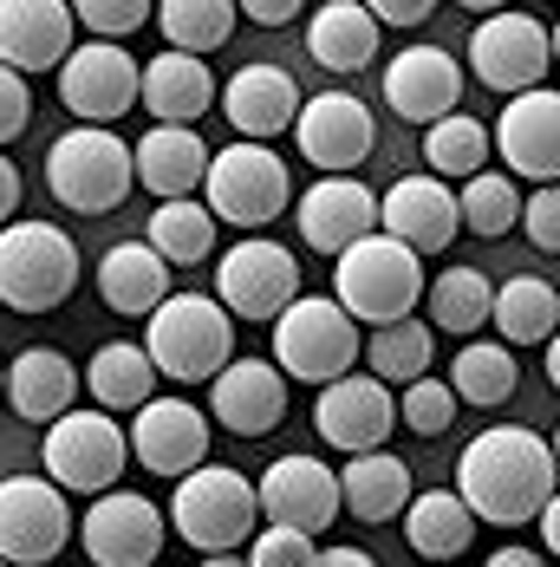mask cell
<instances>
[{"label": "cell", "instance_id": "obj_1", "mask_svg": "<svg viewBox=\"0 0 560 567\" xmlns=\"http://www.w3.org/2000/svg\"><path fill=\"white\" fill-rule=\"evenodd\" d=\"M456 503L469 522L521 528L554 503V444L535 424H496L476 431L456 456Z\"/></svg>", "mask_w": 560, "mask_h": 567}, {"label": "cell", "instance_id": "obj_2", "mask_svg": "<svg viewBox=\"0 0 560 567\" xmlns=\"http://www.w3.org/2000/svg\"><path fill=\"white\" fill-rule=\"evenodd\" d=\"M424 300V261L411 248H397L392 235H365L339 255L333 268V307L352 320V327H392V320H411Z\"/></svg>", "mask_w": 560, "mask_h": 567}, {"label": "cell", "instance_id": "obj_3", "mask_svg": "<svg viewBox=\"0 0 560 567\" xmlns=\"http://www.w3.org/2000/svg\"><path fill=\"white\" fill-rule=\"evenodd\" d=\"M144 359L157 379H216L235 359V320L209 293H169L157 313H144Z\"/></svg>", "mask_w": 560, "mask_h": 567}, {"label": "cell", "instance_id": "obj_4", "mask_svg": "<svg viewBox=\"0 0 560 567\" xmlns=\"http://www.w3.org/2000/svg\"><path fill=\"white\" fill-rule=\"evenodd\" d=\"M189 548L203 555H235L255 528H261V509H255V483L228 463H203L189 476H176L169 489V522Z\"/></svg>", "mask_w": 560, "mask_h": 567}, {"label": "cell", "instance_id": "obj_5", "mask_svg": "<svg viewBox=\"0 0 560 567\" xmlns=\"http://www.w3.org/2000/svg\"><path fill=\"white\" fill-rule=\"evenodd\" d=\"M46 189L72 216H105L117 209L137 183H131V144L98 124H72L46 144Z\"/></svg>", "mask_w": 560, "mask_h": 567}, {"label": "cell", "instance_id": "obj_6", "mask_svg": "<svg viewBox=\"0 0 560 567\" xmlns=\"http://www.w3.org/2000/svg\"><path fill=\"white\" fill-rule=\"evenodd\" d=\"M79 241L59 223H7L0 228V307L53 313L79 287Z\"/></svg>", "mask_w": 560, "mask_h": 567}, {"label": "cell", "instance_id": "obj_7", "mask_svg": "<svg viewBox=\"0 0 560 567\" xmlns=\"http://www.w3.org/2000/svg\"><path fill=\"white\" fill-rule=\"evenodd\" d=\"M287 203H293V176H287L274 144H228V151H209L203 209H209L216 223L261 235L268 223H280Z\"/></svg>", "mask_w": 560, "mask_h": 567}, {"label": "cell", "instance_id": "obj_8", "mask_svg": "<svg viewBox=\"0 0 560 567\" xmlns=\"http://www.w3.org/2000/svg\"><path fill=\"white\" fill-rule=\"evenodd\" d=\"M365 333L339 313L326 293H300L287 313L274 320V365L280 379H307V385H333L359 365Z\"/></svg>", "mask_w": 560, "mask_h": 567}, {"label": "cell", "instance_id": "obj_9", "mask_svg": "<svg viewBox=\"0 0 560 567\" xmlns=\"http://www.w3.org/2000/svg\"><path fill=\"white\" fill-rule=\"evenodd\" d=\"M40 463H46V483L59 496H105L112 483H124L131 451H124L117 417H105V411H65L40 437Z\"/></svg>", "mask_w": 560, "mask_h": 567}, {"label": "cell", "instance_id": "obj_10", "mask_svg": "<svg viewBox=\"0 0 560 567\" xmlns=\"http://www.w3.org/2000/svg\"><path fill=\"white\" fill-rule=\"evenodd\" d=\"M548 65H554V27L535 20V13H508V7H489L469 33V72L502 92V99H521L535 85H548Z\"/></svg>", "mask_w": 560, "mask_h": 567}, {"label": "cell", "instance_id": "obj_11", "mask_svg": "<svg viewBox=\"0 0 560 567\" xmlns=\"http://www.w3.org/2000/svg\"><path fill=\"white\" fill-rule=\"evenodd\" d=\"M209 300L222 307L228 320H280L300 300V261H293V248H280L268 235H241L222 255V268H216V293Z\"/></svg>", "mask_w": 560, "mask_h": 567}, {"label": "cell", "instance_id": "obj_12", "mask_svg": "<svg viewBox=\"0 0 560 567\" xmlns=\"http://www.w3.org/2000/svg\"><path fill=\"white\" fill-rule=\"evenodd\" d=\"M72 542V509L46 476H0V561L46 567Z\"/></svg>", "mask_w": 560, "mask_h": 567}, {"label": "cell", "instance_id": "obj_13", "mask_svg": "<svg viewBox=\"0 0 560 567\" xmlns=\"http://www.w3.org/2000/svg\"><path fill=\"white\" fill-rule=\"evenodd\" d=\"M72 535L85 542L92 567H157L169 528H164V509L151 496L105 489V496H92V509H85V522Z\"/></svg>", "mask_w": 560, "mask_h": 567}, {"label": "cell", "instance_id": "obj_14", "mask_svg": "<svg viewBox=\"0 0 560 567\" xmlns=\"http://www.w3.org/2000/svg\"><path fill=\"white\" fill-rule=\"evenodd\" d=\"M293 144H300V157H307L313 171L345 176L372 157L378 117H372L365 99H352V92H320V99H300V112H293Z\"/></svg>", "mask_w": 560, "mask_h": 567}, {"label": "cell", "instance_id": "obj_15", "mask_svg": "<svg viewBox=\"0 0 560 567\" xmlns=\"http://www.w3.org/2000/svg\"><path fill=\"white\" fill-rule=\"evenodd\" d=\"M59 105L98 131H112V117H124L137 105V59L124 47H105V40H85L59 59Z\"/></svg>", "mask_w": 560, "mask_h": 567}, {"label": "cell", "instance_id": "obj_16", "mask_svg": "<svg viewBox=\"0 0 560 567\" xmlns=\"http://www.w3.org/2000/svg\"><path fill=\"white\" fill-rule=\"evenodd\" d=\"M124 451L137 456L151 476H189V470H203L209 463V417H203V404H189V398H151V404H137V417H131V431H124Z\"/></svg>", "mask_w": 560, "mask_h": 567}, {"label": "cell", "instance_id": "obj_17", "mask_svg": "<svg viewBox=\"0 0 560 567\" xmlns=\"http://www.w3.org/2000/svg\"><path fill=\"white\" fill-rule=\"evenodd\" d=\"M255 509L268 515V528L326 535L339 515V476L320 456H274L255 483Z\"/></svg>", "mask_w": 560, "mask_h": 567}, {"label": "cell", "instance_id": "obj_18", "mask_svg": "<svg viewBox=\"0 0 560 567\" xmlns=\"http://www.w3.org/2000/svg\"><path fill=\"white\" fill-rule=\"evenodd\" d=\"M313 431L345 456L385 451V437L397 431V404L372 372H345L333 385H320V398H313Z\"/></svg>", "mask_w": 560, "mask_h": 567}, {"label": "cell", "instance_id": "obj_19", "mask_svg": "<svg viewBox=\"0 0 560 567\" xmlns=\"http://www.w3.org/2000/svg\"><path fill=\"white\" fill-rule=\"evenodd\" d=\"M489 151H502L508 171L548 189V183L560 176V99L548 92V85L508 99L502 117H496V131H489Z\"/></svg>", "mask_w": 560, "mask_h": 567}, {"label": "cell", "instance_id": "obj_20", "mask_svg": "<svg viewBox=\"0 0 560 567\" xmlns=\"http://www.w3.org/2000/svg\"><path fill=\"white\" fill-rule=\"evenodd\" d=\"M378 235H392L397 248H411L417 261L424 255H444L456 241V189L437 176H397L392 189L378 196Z\"/></svg>", "mask_w": 560, "mask_h": 567}, {"label": "cell", "instance_id": "obj_21", "mask_svg": "<svg viewBox=\"0 0 560 567\" xmlns=\"http://www.w3.org/2000/svg\"><path fill=\"white\" fill-rule=\"evenodd\" d=\"M293 223H300V241L320 248V255H345L352 241H365L378 228V196L359 183V176H320L313 189H300L293 203Z\"/></svg>", "mask_w": 560, "mask_h": 567}, {"label": "cell", "instance_id": "obj_22", "mask_svg": "<svg viewBox=\"0 0 560 567\" xmlns=\"http://www.w3.org/2000/svg\"><path fill=\"white\" fill-rule=\"evenodd\" d=\"M203 417H216L235 437H268L287 417V379L268 359H228L222 372L209 379V411Z\"/></svg>", "mask_w": 560, "mask_h": 567}, {"label": "cell", "instance_id": "obj_23", "mask_svg": "<svg viewBox=\"0 0 560 567\" xmlns=\"http://www.w3.org/2000/svg\"><path fill=\"white\" fill-rule=\"evenodd\" d=\"M385 105L411 124H437L463 105V65L444 53V47H404V53L385 65Z\"/></svg>", "mask_w": 560, "mask_h": 567}, {"label": "cell", "instance_id": "obj_24", "mask_svg": "<svg viewBox=\"0 0 560 567\" xmlns=\"http://www.w3.org/2000/svg\"><path fill=\"white\" fill-rule=\"evenodd\" d=\"M72 53V7L65 0H0V65L7 72H59Z\"/></svg>", "mask_w": 560, "mask_h": 567}, {"label": "cell", "instance_id": "obj_25", "mask_svg": "<svg viewBox=\"0 0 560 567\" xmlns=\"http://www.w3.org/2000/svg\"><path fill=\"white\" fill-rule=\"evenodd\" d=\"M137 105L169 131H196V117L216 105V72L189 53L137 59Z\"/></svg>", "mask_w": 560, "mask_h": 567}, {"label": "cell", "instance_id": "obj_26", "mask_svg": "<svg viewBox=\"0 0 560 567\" xmlns=\"http://www.w3.org/2000/svg\"><path fill=\"white\" fill-rule=\"evenodd\" d=\"M222 112H228V124L241 131V144H274L280 131H293L300 85H293L280 65L255 59V65H241L222 85Z\"/></svg>", "mask_w": 560, "mask_h": 567}, {"label": "cell", "instance_id": "obj_27", "mask_svg": "<svg viewBox=\"0 0 560 567\" xmlns=\"http://www.w3.org/2000/svg\"><path fill=\"white\" fill-rule=\"evenodd\" d=\"M203 171H209V144L196 131H169V124H151L137 144H131V183H144L157 203H183L203 189Z\"/></svg>", "mask_w": 560, "mask_h": 567}, {"label": "cell", "instance_id": "obj_28", "mask_svg": "<svg viewBox=\"0 0 560 567\" xmlns=\"http://www.w3.org/2000/svg\"><path fill=\"white\" fill-rule=\"evenodd\" d=\"M0 398L27 417V424H53L72 411V398H79V365L53 352V346H27L7 372H0Z\"/></svg>", "mask_w": 560, "mask_h": 567}, {"label": "cell", "instance_id": "obj_29", "mask_svg": "<svg viewBox=\"0 0 560 567\" xmlns=\"http://www.w3.org/2000/svg\"><path fill=\"white\" fill-rule=\"evenodd\" d=\"M339 476V509L359 515V522H397L404 515V503L417 496V476H411V463L392 451H365L352 456L345 470H333Z\"/></svg>", "mask_w": 560, "mask_h": 567}, {"label": "cell", "instance_id": "obj_30", "mask_svg": "<svg viewBox=\"0 0 560 567\" xmlns=\"http://www.w3.org/2000/svg\"><path fill=\"white\" fill-rule=\"evenodd\" d=\"M397 522H404V542L424 555V567H456L469 555V542H476V522L456 503V489H424V496H411Z\"/></svg>", "mask_w": 560, "mask_h": 567}, {"label": "cell", "instance_id": "obj_31", "mask_svg": "<svg viewBox=\"0 0 560 567\" xmlns=\"http://www.w3.org/2000/svg\"><path fill=\"white\" fill-rule=\"evenodd\" d=\"M98 300L112 313L144 320V313H157L169 300V268L144 241H117V248H105V261H98Z\"/></svg>", "mask_w": 560, "mask_h": 567}, {"label": "cell", "instance_id": "obj_32", "mask_svg": "<svg viewBox=\"0 0 560 567\" xmlns=\"http://www.w3.org/2000/svg\"><path fill=\"white\" fill-rule=\"evenodd\" d=\"M307 53L320 59L326 72H365L378 59V20L359 0H326L307 20Z\"/></svg>", "mask_w": 560, "mask_h": 567}, {"label": "cell", "instance_id": "obj_33", "mask_svg": "<svg viewBox=\"0 0 560 567\" xmlns=\"http://www.w3.org/2000/svg\"><path fill=\"white\" fill-rule=\"evenodd\" d=\"M79 392L98 398V411L117 417V411H137V404H151L157 398V372H151V359H144V346L131 340H112L92 352V365L79 372Z\"/></svg>", "mask_w": 560, "mask_h": 567}, {"label": "cell", "instance_id": "obj_34", "mask_svg": "<svg viewBox=\"0 0 560 567\" xmlns=\"http://www.w3.org/2000/svg\"><path fill=\"white\" fill-rule=\"evenodd\" d=\"M489 327L502 333V346H548L560 327V293L541 275H515V281L496 287V300H489Z\"/></svg>", "mask_w": 560, "mask_h": 567}, {"label": "cell", "instance_id": "obj_35", "mask_svg": "<svg viewBox=\"0 0 560 567\" xmlns=\"http://www.w3.org/2000/svg\"><path fill=\"white\" fill-rule=\"evenodd\" d=\"M144 248H151L164 268H196V261H209V248H216V216H209L196 196L157 203V216L144 223Z\"/></svg>", "mask_w": 560, "mask_h": 567}, {"label": "cell", "instance_id": "obj_36", "mask_svg": "<svg viewBox=\"0 0 560 567\" xmlns=\"http://www.w3.org/2000/svg\"><path fill=\"white\" fill-rule=\"evenodd\" d=\"M515 352H508L502 340H469L456 359H449V398L456 404H483V411H496V404H508L515 398Z\"/></svg>", "mask_w": 560, "mask_h": 567}, {"label": "cell", "instance_id": "obj_37", "mask_svg": "<svg viewBox=\"0 0 560 567\" xmlns=\"http://www.w3.org/2000/svg\"><path fill=\"white\" fill-rule=\"evenodd\" d=\"M151 20L164 27V53H216L228 47V33H235V0H164V7H151Z\"/></svg>", "mask_w": 560, "mask_h": 567}, {"label": "cell", "instance_id": "obj_38", "mask_svg": "<svg viewBox=\"0 0 560 567\" xmlns=\"http://www.w3.org/2000/svg\"><path fill=\"white\" fill-rule=\"evenodd\" d=\"M424 164H431L424 176H437V183H469L476 171H489V124L463 112L437 117L424 131Z\"/></svg>", "mask_w": 560, "mask_h": 567}, {"label": "cell", "instance_id": "obj_39", "mask_svg": "<svg viewBox=\"0 0 560 567\" xmlns=\"http://www.w3.org/2000/svg\"><path fill=\"white\" fill-rule=\"evenodd\" d=\"M489 300H496V281L483 275V268H444L437 281H431V333L444 327V333H483L489 327Z\"/></svg>", "mask_w": 560, "mask_h": 567}, {"label": "cell", "instance_id": "obj_40", "mask_svg": "<svg viewBox=\"0 0 560 567\" xmlns=\"http://www.w3.org/2000/svg\"><path fill=\"white\" fill-rule=\"evenodd\" d=\"M372 379L392 392V385H411V379H431V327L411 313V320H392V327H372V340L359 346Z\"/></svg>", "mask_w": 560, "mask_h": 567}, {"label": "cell", "instance_id": "obj_41", "mask_svg": "<svg viewBox=\"0 0 560 567\" xmlns=\"http://www.w3.org/2000/svg\"><path fill=\"white\" fill-rule=\"evenodd\" d=\"M515 216H521V189H515V176L476 171L469 183H456V228H469V235L496 241V235L515 228Z\"/></svg>", "mask_w": 560, "mask_h": 567}, {"label": "cell", "instance_id": "obj_42", "mask_svg": "<svg viewBox=\"0 0 560 567\" xmlns=\"http://www.w3.org/2000/svg\"><path fill=\"white\" fill-rule=\"evenodd\" d=\"M392 404H397V424L417 431V437H444L456 424V398H449L444 379H411L404 398H392Z\"/></svg>", "mask_w": 560, "mask_h": 567}, {"label": "cell", "instance_id": "obj_43", "mask_svg": "<svg viewBox=\"0 0 560 567\" xmlns=\"http://www.w3.org/2000/svg\"><path fill=\"white\" fill-rule=\"evenodd\" d=\"M72 27H85V33L105 40V47H124L137 27H151V7H144V0H79V7H72Z\"/></svg>", "mask_w": 560, "mask_h": 567}, {"label": "cell", "instance_id": "obj_44", "mask_svg": "<svg viewBox=\"0 0 560 567\" xmlns=\"http://www.w3.org/2000/svg\"><path fill=\"white\" fill-rule=\"evenodd\" d=\"M313 535H293V528H255L248 535V567H313Z\"/></svg>", "mask_w": 560, "mask_h": 567}, {"label": "cell", "instance_id": "obj_45", "mask_svg": "<svg viewBox=\"0 0 560 567\" xmlns=\"http://www.w3.org/2000/svg\"><path fill=\"white\" fill-rule=\"evenodd\" d=\"M515 223L528 228V241L541 248V255H560V189H535V203H521V216Z\"/></svg>", "mask_w": 560, "mask_h": 567}, {"label": "cell", "instance_id": "obj_46", "mask_svg": "<svg viewBox=\"0 0 560 567\" xmlns=\"http://www.w3.org/2000/svg\"><path fill=\"white\" fill-rule=\"evenodd\" d=\"M27 124H33V85L0 65V144H13Z\"/></svg>", "mask_w": 560, "mask_h": 567}, {"label": "cell", "instance_id": "obj_47", "mask_svg": "<svg viewBox=\"0 0 560 567\" xmlns=\"http://www.w3.org/2000/svg\"><path fill=\"white\" fill-rule=\"evenodd\" d=\"M365 13H372L378 27H424L437 7H431V0H378V7H365Z\"/></svg>", "mask_w": 560, "mask_h": 567}, {"label": "cell", "instance_id": "obj_48", "mask_svg": "<svg viewBox=\"0 0 560 567\" xmlns=\"http://www.w3.org/2000/svg\"><path fill=\"white\" fill-rule=\"evenodd\" d=\"M235 13H248L255 27H287L293 13H307L300 0H248V7H235Z\"/></svg>", "mask_w": 560, "mask_h": 567}, {"label": "cell", "instance_id": "obj_49", "mask_svg": "<svg viewBox=\"0 0 560 567\" xmlns=\"http://www.w3.org/2000/svg\"><path fill=\"white\" fill-rule=\"evenodd\" d=\"M13 209H20V171L0 157V228L13 223Z\"/></svg>", "mask_w": 560, "mask_h": 567}, {"label": "cell", "instance_id": "obj_50", "mask_svg": "<svg viewBox=\"0 0 560 567\" xmlns=\"http://www.w3.org/2000/svg\"><path fill=\"white\" fill-rule=\"evenodd\" d=\"M313 567H378V561H372L365 548H320V555H313Z\"/></svg>", "mask_w": 560, "mask_h": 567}, {"label": "cell", "instance_id": "obj_51", "mask_svg": "<svg viewBox=\"0 0 560 567\" xmlns=\"http://www.w3.org/2000/svg\"><path fill=\"white\" fill-rule=\"evenodd\" d=\"M489 567H548V555H535V548H496Z\"/></svg>", "mask_w": 560, "mask_h": 567}, {"label": "cell", "instance_id": "obj_52", "mask_svg": "<svg viewBox=\"0 0 560 567\" xmlns=\"http://www.w3.org/2000/svg\"><path fill=\"white\" fill-rule=\"evenodd\" d=\"M535 522H541V555H554V548H560V503H548Z\"/></svg>", "mask_w": 560, "mask_h": 567}, {"label": "cell", "instance_id": "obj_53", "mask_svg": "<svg viewBox=\"0 0 560 567\" xmlns=\"http://www.w3.org/2000/svg\"><path fill=\"white\" fill-rule=\"evenodd\" d=\"M203 567H248L241 555H203Z\"/></svg>", "mask_w": 560, "mask_h": 567}, {"label": "cell", "instance_id": "obj_54", "mask_svg": "<svg viewBox=\"0 0 560 567\" xmlns=\"http://www.w3.org/2000/svg\"><path fill=\"white\" fill-rule=\"evenodd\" d=\"M0 372H7V365H0Z\"/></svg>", "mask_w": 560, "mask_h": 567}, {"label": "cell", "instance_id": "obj_55", "mask_svg": "<svg viewBox=\"0 0 560 567\" xmlns=\"http://www.w3.org/2000/svg\"><path fill=\"white\" fill-rule=\"evenodd\" d=\"M157 567H164V561H157Z\"/></svg>", "mask_w": 560, "mask_h": 567}, {"label": "cell", "instance_id": "obj_56", "mask_svg": "<svg viewBox=\"0 0 560 567\" xmlns=\"http://www.w3.org/2000/svg\"><path fill=\"white\" fill-rule=\"evenodd\" d=\"M0 567H7V561H0Z\"/></svg>", "mask_w": 560, "mask_h": 567}]
</instances>
